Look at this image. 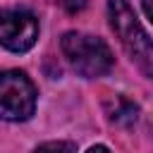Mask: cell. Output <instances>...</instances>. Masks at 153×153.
Returning <instances> with one entry per match:
<instances>
[{"label":"cell","mask_w":153,"mask_h":153,"mask_svg":"<svg viewBox=\"0 0 153 153\" xmlns=\"http://www.w3.org/2000/svg\"><path fill=\"white\" fill-rule=\"evenodd\" d=\"M38 38V19L24 7L0 10V45L12 53H26Z\"/></svg>","instance_id":"4"},{"label":"cell","mask_w":153,"mask_h":153,"mask_svg":"<svg viewBox=\"0 0 153 153\" xmlns=\"http://www.w3.org/2000/svg\"><path fill=\"white\" fill-rule=\"evenodd\" d=\"M65 12H69V14H76V12H81L84 7H86V0H55Z\"/></svg>","instance_id":"7"},{"label":"cell","mask_w":153,"mask_h":153,"mask_svg":"<svg viewBox=\"0 0 153 153\" xmlns=\"http://www.w3.org/2000/svg\"><path fill=\"white\" fill-rule=\"evenodd\" d=\"M36 110V86L19 69L0 72V117L7 122H24Z\"/></svg>","instance_id":"3"},{"label":"cell","mask_w":153,"mask_h":153,"mask_svg":"<svg viewBox=\"0 0 153 153\" xmlns=\"http://www.w3.org/2000/svg\"><path fill=\"white\" fill-rule=\"evenodd\" d=\"M108 17L115 36L120 38L122 48L129 53V57L139 65V69L151 76L153 74V45L146 33V29L139 24L136 12L129 0H108Z\"/></svg>","instance_id":"1"},{"label":"cell","mask_w":153,"mask_h":153,"mask_svg":"<svg viewBox=\"0 0 153 153\" xmlns=\"http://www.w3.org/2000/svg\"><path fill=\"white\" fill-rule=\"evenodd\" d=\"M86 153H110V148L108 146H91Z\"/></svg>","instance_id":"8"},{"label":"cell","mask_w":153,"mask_h":153,"mask_svg":"<svg viewBox=\"0 0 153 153\" xmlns=\"http://www.w3.org/2000/svg\"><path fill=\"white\" fill-rule=\"evenodd\" d=\"M60 48H62V55L67 57L69 67L86 79H98L103 74H108L115 65V57H112V50L108 48V43L103 38L84 33V31H67L60 38Z\"/></svg>","instance_id":"2"},{"label":"cell","mask_w":153,"mask_h":153,"mask_svg":"<svg viewBox=\"0 0 153 153\" xmlns=\"http://www.w3.org/2000/svg\"><path fill=\"white\" fill-rule=\"evenodd\" d=\"M143 12H146V19L153 17V12H151V0H143Z\"/></svg>","instance_id":"9"},{"label":"cell","mask_w":153,"mask_h":153,"mask_svg":"<svg viewBox=\"0 0 153 153\" xmlns=\"http://www.w3.org/2000/svg\"><path fill=\"white\" fill-rule=\"evenodd\" d=\"M105 108H108V117H110L112 122H117V124H134L136 117H139V108H136V103H131V100L124 98V96L112 98Z\"/></svg>","instance_id":"5"},{"label":"cell","mask_w":153,"mask_h":153,"mask_svg":"<svg viewBox=\"0 0 153 153\" xmlns=\"http://www.w3.org/2000/svg\"><path fill=\"white\" fill-rule=\"evenodd\" d=\"M33 153H76V146L72 141H45L33 148Z\"/></svg>","instance_id":"6"}]
</instances>
